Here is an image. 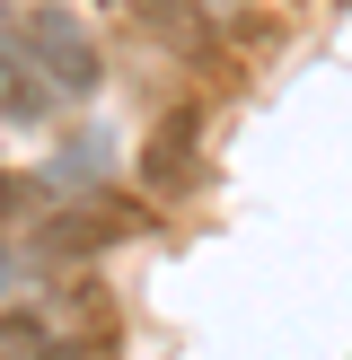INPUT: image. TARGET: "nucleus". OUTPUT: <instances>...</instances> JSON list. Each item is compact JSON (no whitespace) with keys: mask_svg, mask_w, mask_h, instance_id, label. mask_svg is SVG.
Here are the masks:
<instances>
[{"mask_svg":"<svg viewBox=\"0 0 352 360\" xmlns=\"http://www.w3.org/2000/svg\"><path fill=\"white\" fill-rule=\"evenodd\" d=\"M18 35H27V53H35V70H44L53 97H97L106 88V44H97V27H88L80 9L35 0V9L18 18Z\"/></svg>","mask_w":352,"mask_h":360,"instance_id":"obj_1","label":"nucleus"},{"mask_svg":"<svg viewBox=\"0 0 352 360\" xmlns=\"http://www.w3.org/2000/svg\"><path fill=\"white\" fill-rule=\"evenodd\" d=\"M123 229H132V220L106 211V202H62V211H35V220H27V255L35 264H97Z\"/></svg>","mask_w":352,"mask_h":360,"instance_id":"obj_2","label":"nucleus"},{"mask_svg":"<svg viewBox=\"0 0 352 360\" xmlns=\"http://www.w3.org/2000/svg\"><path fill=\"white\" fill-rule=\"evenodd\" d=\"M53 105H62V97L44 88V70H35L18 18L0 9V123H53Z\"/></svg>","mask_w":352,"mask_h":360,"instance_id":"obj_3","label":"nucleus"},{"mask_svg":"<svg viewBox=\"0 0 352 360\" xmlns=\"http://www.w3.org/2000/svg\"><path fill=\"white\" fill-rule=\"evenodd\" d=\"M194 158H203V105H168L150 132V150H141V185L150 193H185Z\"/></svg>","mask_w":352,"mask_h":360,"instance_id":"obj_4","label":"nucleus"},{"mask_svg":"<svg viewBox=\"0 0 352 360\" xmlns=\"http://www.w3.org/2000/svg\"><path fill=\"white\" fill-rule=\"evenodd\" d=\"M115 27H141V35H158L168 53H203V35H211V18H203V0H97Z\"/></svg>","mask_w":352,"mask_h":360,"instance_id":"obj_5","label":"nucleus"},{"mask_svg":"<svg viewBox=\"0 0 352 360\" xmlns=\"http://www.w3.org/2000/svg\"><path fill=\"white\" fill-rule=\"evenodd\" d=\"M44 352H53L44 308H0V360H44Z\"/></svg>","mask_w":352,"mask_h":360,"instance_id":"obj_6","label":"nucleus"},{"mask_svg":"<svg viewBox=\"0 0 352 360\" xmlns=\"http://www.w3.org/2000/svg\"><path fill=\"white\" fill-rule=\"evenodd\" d=\"M35 202V193H27V176H9V167H0V211H27Z\"/></svg>","mask_w":352,"mask_h":360,"instance_id":"obj_7","label":"nucleus"},{"mask_svg":"<svg viewBox=\"0 0 352 360\" xmlns=\"http://www.w3.org/2000/svg\"><path fill=\"white\" fill-rule=\"evenodd\" d=\"M0 281H9V246H0Z\"/></svg>","mask_w":352,"mask_h":360,"instance_id":"obj_8","label":"nucleus"}]
</instances>
